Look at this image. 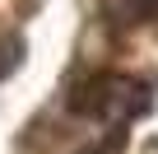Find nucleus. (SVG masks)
Masks as SVG:
<instances>
[{"instance_id": "1", "label": "nucleus", "mask_w": 158, "mask_h": 154, "mask_svg": "<svg viewBox=\"0 0 158 154\" xmlns=\"http://www.w3.org/2000/svg\"><path fill=\"white\" fill-rule=\"evenodd\" d=\"M149 103H153L149 84L130 80V75H89L84 84L70 89V112H84V117H98V121H116V126L139 117Z\"/></svg>"}, {"instance_id": "2", "label": "nucleus", "mask_w": 158, "mask_h": 154, "mask_svg": "<svg viewBox=\"0 0 158 154\" xmlns=\"http://www.w3.org/2000/svg\"><path fill=\"white\" fill-rule=\"evenodd\" d=\"M107 14L116 24H144L158 14V0H107Z\"/></svg>"}]
</instances>
